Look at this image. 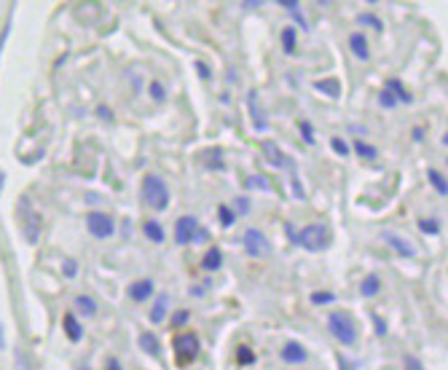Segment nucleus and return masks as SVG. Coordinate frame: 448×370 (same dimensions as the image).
Listing matches in <instances>:
<instances>
[{"label": "nucleus", "instance_id": "23", "mask_svg": "<svg viewBox=\"0 0 448 370\" xmlns=\"http://www.w3.org/2000/svg\"><path fill=\"white\" fill-rule=\"evenodd\" d=\"M143 231H145V236H148L153 244L164 242V228H161V223H156V220H148V223L143 226Z\"/></svg>", "mask_w": 448, "mask_h": 370}, {"label": "nucleus", "instance_id": "36", "mask_svg": "<svg viewBox=\"0 0 448 370\" xmlns=\"http://www.w3.org/2000/svg\"><path fill=\"white\" fill-rule=\"evenodd\" d=\"M331 148L335 151V156H341V158H347L349 156V145L341 140V137H333L331 140Z\"/></svg>", "mask_w": 448, "mask_h": 370}, {"label": "nucleus", "instance_id": "41", "mask_svg": "<svg viewBox=\"0 0 448 370\" xmlns=\"http://www.w3.org/2000/svg\"><path fill=\"white\" fill-rule=\"evenodd\" d=\"M196 72H199V78H202V81H210V78H212V70H210L204 62H196Z\"/></svg>", "mask_w": 448, "mask_h": 370}, {"label": "nucleus", "instance_id": "40", "mask_svg": "<svg viewBox=\"0 0 448 370\" xmlns=\"http://www.w3.org/2000/svg\"><path fill=\"white\" fill-rule=\"evenodd\" d=\"M62 271H65V276H75V274H78V263H75V260H65V263H62Z\"/></svg>", "mask_w": 448, "mask_h": 370}, {"label": "nucleus", "instance_id": "43", "mask_svg": "<svg viewBox=\"0 0 448 370\" xmlns=\"http://www.w3.org/2000/svg\"><path fill=\"white\" fill-rule=\"evenodd\" d=\"M236 210L242 215H250V201H247L245 196H239V199H236Z\"/></svg>", "mask_w": 448, "mask_h": 370}, {"label": "nucleus", "instance_id": "42", "mask_svg": "<svg viewBox=\"0 0 448 370\" xmlns=\"http://www.w3.org/2000/svg\"><path fill=\"white\" fill-rule=\"evenodd\" d=\"M207 239H210V231H207V228H196V236H193V242L204 244Z\"/></svg>", "mask_w": 448, "mask_h": 370}, {"label": "nucleus", "instance_id": "27", "mask_svg": "<svg viewBox=\"0 0 448 370\" xmlns=\"http://www.w3.org/2000/svg\"><path fill=\"white\" fill-rule=\"evenodd\" d=\"M236 362H239L242 368H250V365H255V352H252L250 346H239V349H236Z\"/></svg>", "mask_w": 448, "mask_h": 370}, {"label": "nucleus", "instance_id": "34", "mask_svg": "<svg viewBox=\"0 0 448 370\" xmlns=\"http://www.w3.org/2000/svg\"><path fill=\"white\" fill-rule=\"evenodd\" d=\"M298 132H301V137H304L306 145H314V129H312L309 121H301V124H298Z\"/></svg>", "mask_w": 448, "mask_h": 370}, {"label": "nucleus", "instance_id": "33", "mask_svg": "<svg viewBox=\"0 0 448 370\" xmlns=\"http://www.w3.org/2000/svg\"><path fill=\"white\" fill-rule=\"evenodd\" d=\"M245 188H260V191H271V183L266 180V177H260V174H255V177H247L245 180Z\"/></svg>", "mask_w": 448, "mask_h": 370}, {"label": "nucleus", "instance_id": "19", "mask_svg": "<svg viewBox=\"0 0 448 370\" xmlns=\"http://www.w3.org/2000/svg\"><path fill=\"white\" fill-rule=\"evenodd\" d=\"M384 89L390 91V94H392V97H395V100H400V102H411V100H414V97H411V91H405V86L400 84L397 78H390V81H387V86H384Z\"/></svg>", "mask_w": 448, "mask_h": 370}, {"label": "nucleus", "instance_id": "8", "mask_svg": "<svg viewBox=\"0 0 448 370\" xmlns=\"http://www.w3.org/2000/svg\"><path fill=\"white\" fill-rule=\"evenodd\" d=\"M22 226H25V236L30 244L38 242V234H41V215L27 210V201H22Z\"/></svg>", "mask_w": 448, "mask_h": 370}, {"label": "nucleus", "instance_id": "9", "mask_svg": "<svg viewBox=\"0 0 448 370\" xmlns=\"http://www.w3.org/2000/svg\"><path fill=\"white\" fill-rule=\"evenodd\" d=\"M306 357H309V352L304 349V343L288 341L285 346H282V359H285L288 365H304Z\"/></svg>", "mask_w": 448, "mask_h": 370}, {"label": "nucleus", "instance_id": "24", "mask_svg": "<svg viewBox=\"0 0 448 370\" xmlns=\"http://www.w3.org/2000/svg\"><path fill=\"white\" fill-rule=\"evenodd\" d=\"M282 49H285V54H295V49H298V35H295V30L293 27L282 30Z\"/></svg>", "mask_w": 448, "mask_h": 370}, {"label": "nucleus", "instance_id": "29", "mask_svg": "<svg viewBox=\"0 0 448 370\" xmlns=\"http://www.w3.org/2000/svg\"><path fill=\"white\" fill-rule=\"evenodd\" d=\"M217 215H220V226L223 228H231L233 223H236V212L229 210L226 204H220V207H217Z\"/></svg>", "mask_w": 448, "mask_h": 370}, {"label": "nucleus", "instance_id": "49", "mask_svg": "<svg viewBox=\"0 0 448 370\" xmlns=\"http://www.w3.org/2000/svg\"><path fill=\"white\" fill-rule=\"evenodd\" d=\"M0 191H3V172H0Z\"/></svg>", "mask_w": 448, "mask_h": 370}, {"label": "nucleus", "instance_id": "44", "mask_svg": "<svg viewBox=\"0 0 448 370\" xmlns=\"http://www.w3.org/2000/svg\"><path fill=\"white\" fill-rule=\"evenodd\" d=\"M373 330H376V336H387V322L376 317V325H373Z\"/></svg>", "mask_w": 448, "mask_h": 370}, {"label": "nucleus", "instance_id": "12", "mask_svg": "<svg viewBox=\"0 0 448 370\" xmlns=\"http://www.w3.org/2000/svg\"><path fill=\"white\" fill-rule=\"evenodd\" d=\"M349 49H352V54L357 59H371V46H368V38L362 35V32H352L349 35Z\"/></svg>", "mask_w": 448, "mask_h": 370}, {"label": "nucleus", "instance_id": "28", "mask_svg": "<svg viewBox=\"0 0 448 370\" xmlns=\"http://www.w3.org/2000/svg\"><path fill=\"white\" fill-rule=\"evenodd\" d=\"M290 188H293V196L295 199H306V191L304 185H301V177H298V172H295V167H293V172H290Z\"/></svg>", "mask_w": 448, "mask_h": 370}, {"label": "nucleus", "instance_id": "21", "mask_svg": "<svg viewBox=\"0 0 448 370\" xmlns=\"http://www.w3.org/2000/svg\"><path fill=\"white\" fill-rule=\"evenodd\" d=\"M207 170H212V172H223L226 170V164H223V151L220 148H210V153H207Z\"/></svg>", "mask_w": 448, "mask_h": 370}, {"label": "nucleus", "instance_id": "3", "mask_svg": "<svg viewBox=\"0 0 448 370\" xmlns=\"http://www.w3.org/2000/svg\"><path fill=\"white\" fill-rule=\"evenodd\" d=\"M172 349H174V359H177V365L180 368H186L191 365L199 352H202V343H199V336L196 333H186V336H177L172 341Z\"/></svg>", "mask_w": 448, "mask_h": 370}, {"label": "nucleus", "instance_id": "17", "mask_svg": "<svg viewBox=\"0 0 448 370\" xmlns=\"http://www.w3.org/2000/svg\"><path fill=\"white\" fill-rule=\"evenodd\" d=\"M167 312H169V298H167V295H159V298L153 300V309H151V322H153V325H161Z\"/></svg>", "mask_w": 448, "mask_h": 370}, {"label": "nucleus", "instance_id": "22", "mask_svg": "<svg viewBox=\"0 0 448 370\" xmlns=\"http://www.w3.org/2000/svg\"><path fill=\"white\" fill-rule=\"evenodd\" d=\"M378 290H381V282H378V276H365L360 282V293L365 295V298H373V295H378Z\"/></svg>", "mask_w": 448, "mask_h": 370}, {"label": "nucleus", "instance_id": "1", "mask_svg": "<svg viewBox=\"0 0 448 370\" xmlns=\"http://www.w3.org/2000/svg\"><path fill=\"white\" fill-rule=\"evenodd\" d=\"M143 199L151 210L164 212V210L169 207V188H167V183H164L161 177H156V174H145L143 177Z\"/></svg>", "mask_w": 448, "mask_h": 370}, {"label": "nucleus", "instance_id": "50", "mask_svg": "<svg viewBox=\"0 0 448 370\" xmlns=\"http://www.w3.org/2000/svg\"><path fill=\"white\" fill-rule=\"evenodd\" d=\"M81 370H89V368H81Z\"/></svg>", "mask_w": 448, "mask_h": 370}, {"label": "nucleus", "instance_id": "14", "mask_svg": "<svg viewBox=\"0 0 448 370\" xmlns=\"http://www.w3.org/2000/svg\"><path fill=\"white\" fill-rule=\"evenodd\" d=\"M247 108H250V115H252L255 129L263 132V129H266V115H263V110H260V105H258V91H250V94H247Z\"/></svg>", "mask_w": 448, "mask_h": 370}, {"label": "nucleus", "instance_id": "31", "mask_svg": "<svg viewBox=\"0 0 448 370\" xmlns=\"http://www.w3.org/2000/svg\"><path fill=\"white\" fill-rule=\"evenodd\" d=\"M354 151H357V156H360V158H368V161L378 156L376 148H373V145H368V143H362V140H357V143H354Z\"/></svg>", "mask_w": 448, "mask_h": 370}, {"label": "nucleus", "instance_id": "11", "mask_svg": "<svg viewBox=\"0 0 448 370\" xmlns=\"http://www.w3.org/2000/svg\"><path fill=\"white\" fill-rule=\"evenodd\" d=\"M127 295L132 300H137V303H143L153 295V279H137V282H132L129 290H127Z\"/></svg>", "mask_w": 448, "mask_h": 370}, {"label": "nucleus", "instance_id": "16", "mask_svg": "<svg viewBox=\"0 0 448 370\" xmlns=\"http://www.w3.org/2000/svg\"><path fill=\"white\" fill-rule=\"evenodd\" d=\"M314 89H317L319 94L331 97V100H338V97H341V84H338V78H322V81H314Z\"/></svg>", "mask_w": 448, "mask_h": 370}, {"label": "nucleus", "instance_id": "7", "mask_svg": "<svg viewBox=\"0 0 448 370\" xmlns=\"http://www.w3.org/2000/svg\"><path fill=\"white\" fill-rule=\"evenodd\" d=\"M196 228H199V220H196L193 215L177 217V223H174V242L191 244L193 242V236H196Z\"/></svg>", "mask_w": 448, "mask_h": 370}, {"label": "nucleus", "instance_id": "20", "mask_svg": "<svg viewBox=\"0 0 448 370\" xmlns=\"http://www.w3.org/2000/svg\"><path fill=\"white\" fill-rule=\"evenodd\" d=\"M140 349H143L145 355H151V357H159L161 355L159 338H156L153 333H143V336H140Z\"/></svg>", "mask_w": 448, "mask_h": 370}, {"label": "nucleus", "instance_id": "35", "mask_svg": "<svg viewBox=\"0 0 448 370\" xmlns=\"http://www.w3.org/2000/svg\"><path fill=\"white\" fill-rule=\"evenodd\" d=\"M357 22H362V25H368V27H373V30H384V25H381V19L378 16H373V14H360L357 16Z\"/></svg>", "mask_w": 448, "mask_h": 370}, {"label": "nucleus", "instance_id": "6", "mask_svg": "<svg viewBox=\"0 0 448 370\" xmlns=\"http://www.w3.org/2000/svg\"><path fill=\"white\" fill-rule=\"evenodd\" d=\"M245 250L250 257H266L269 253H271V244H269V239L263 236V231H258V228H250L245 234Z\"/></svg>", "mask_w": 448, "mask_h": 370}, {"label": "nucleus", "instance_id": "5", "mask_svg": "<svg viewBox=\"0 0 448 370\" xmlns=\"http://www.w3.org/2000/svg\"><path fill=\"white\" fill-rule=\"evenodd\" d=\"M87 228L91 236L108 239V236H113V231H116V220H113V215H108V212H89Z\"/></svg>", "mask_w": 448, "mask_h": 370}, {"label": "nucleus", "instance_id": "15", "mask_svg": "<svg viewBox=\"0 0 448 370\" xmlns=\"http://www.w3.org/2000/svg\"><path fill=\"white\" fill-rule=\"evenodd\" d=\"M260 151H263V158H266L271 167H285V164H290L288 156H285L274 143H263L260 145Z\"/></svg>", "mask_w": 448, "mask_h": 370}, {"label": "nucleus", "instance_id": "10", "mask_svg": "<svg viewBox=\"0 0 448 370\" xmlns=\"http://www.w3.org/2000/svg\"><path fill=\"white\" fill-rule=\"evenodd\" d=\"M381 239L390 244L397 255H403V257H414V255H416V250L405 242L403 236H397V234H392V231H384V234H381Z\"/></svg>", "mask_w": 448, "mask_h": 370}, {"label": "nucleus", "instance_id": "13", "mask_svg": "<svg viewBox=\"0 0 448 370\" xmlns=\"http://www.w3.org/2000/svg\"><path fill=\"white\" fill-rule=\"evenodd\" d=\"M62 328H65L68 341L78 343L81 338H84V328H81V322H78V317H75V314H65V319H62Z\"/></svg>", "mask_w": 448, "mask_h": 370}, {"label": "nucleus", "instance_id": "18", "mask_svg": "<svg viewBox=\"0 0 448 370\" xmlns=\"http://www.w3.org/2000/svg\"><path fill=\"white\" fill-rule=\"evenodd\" d=\"M223 266V253L217 250V247H210L207 250V255L202 257V269L204 271H217Z\"/></svg>", "mask_w": 448, "mask_h": 370}, {"label": "nucleus", "instance_id": "30", "mask_svg": "<svg viewBox=\"0 0 448 370\" xmlns=\"http://www.w3.org/2000/svg\"><path fill=\"white\" fill-rule=\"evenodd\" d=\"M148 94H151V100H153V102H164V100H167V89H164V84H161V81H151V86H148Z\"/></svg>", "mask_w": 448, "mask_h": 370}, {"label": "nucleus", "instance_id": "46", "mask_svg": "<svg viewBox=\"0 0 448 370\" xmlns=\"http://www.w3.org/2000/svg\"><path fill=\"white\" fill-rule=\"evenodd\" d=\"M335 359H338V370H354V368H352V362H349L347 357H341V355H338V357H335Z\"/></svg>", "mask_w": 448, "mask_h": 370}, {"label": "nucleus", "instance_id": "26", "mask_svg": "<svg viewBox=\"0 0 448 370\" xmlns=\"http://www.w3.org/2000/svg\"><path fill=\"white\" fill-rule=\"evenodd\" d=\"M427 177H430V183H433V188L440 193V196H446L448 193V183H446V177L440 174L437 170H427Z\"/></svg>", "mask_w": 448, "mask_h": 370}, {"label": "nucleus", "instance_id": "47", "mask_svg": "<svg viewBox=\"0 0 448 370\" xmlns=\"http://www.w3.org/2000/svg\"><path fill=\"white\" fill-rule=\"evenodd\" d=\"M105 370H124V368H121V362H118V359H113V357H110V359L105 362Z\"/></svg>", "mask_w": 448, "mask_h": 370}, {"label": "nucleus", "instance_id": "38", "mask_svg": "<svg viewBox=\"0 0 448 370\" xmlns=\"http://www.w3.org/2000/svg\"><path fill=\"white\" fill-rule=\"evenodd\" d=\"M378 102H381L384 108H395V105H397V100L392 97V94H390V91H387V89H381V91H378Z\"/></svg>", "mask_w": 448, "mask_h": 370}, {"label": "nucleus", "instance_id": "37", "mask_svg": "<svg viewBox=\"0 0 448 370\" xmlns=\"http://www.w3.org/2000/svg\"><path fill=\"white\" fill-rule=\"evenodd\" d=\"M188 309H180V312H174V317H172V322H169V325H172V328H183V325H186V322H188Z\"/></svg>", "mask_w": 448, "mask_h": 370}, {"label": "nucleus", "instance_id": "4", "mask_svg": "<svg viewBox=\"0 0 448 370\" xmlns=\"http://www.w3.org/2000/svg\"><path fill=\"white\" fill-rule=\"evenodd\" d=\"M328 328L331 333L335 336V341H341L344 346H352V343L357 341V330H354V322L349 319V314H331V319H328Z\"/></svg>", "mask_w": 448, "mask_h": 370}, {"label": "nucleus", "instance_id": "48", "mask_svg": "<svg viewBox=\"0 0 448 370\" xmlns=\"http://www.w3.org/2000/svg\"><path fill=\"white\" fill-rule=\"evenodd\" d=\"M97 113H100L102 118H108V121H110V118H113V113H110V110H108V108H100V110H97Z\"/></svg>", "mask_w": 448, "mask_h": 370}, {"label": "nucleus", "instance_id": "45", "mask_svg": "<svg viewBox=\"0 0 448 370\" xmlns=\"http://www.w3.org/2000/svg\"><path fill=\"white\" fill-rule=\"evenodd\" d=\"M411 137H414V143H421V140H424V127H414Z\"/></svg>", "mask_w": 448, "mask_h": 370}, {"label": "nucleus", "instance_id": "2", "mask_svg": "<svg viewBox=\"0 0 448 370\" xmlns=\"http://www.w3.org/2000/svg\"><path fill=\"white\" fill-rule=\"evenodd\" d=\"M295 244H301L309 253H322L328 244H331V231L322 226V223H314V226H306L298 231L295 236Z\"/></svg>", "mask_w": 448, "mask_h": 370}, {"label": "nucleus", "instance_id": "39", "mask_svg": "<svg viewBox=\"0 0 448 370\" xmlns=\"http://www.w3.org/2000/svg\"><path fill=\"white\" fill-rule=\"evenodd\" d=\"M312 300H314L317 306H325V303L335 300V295H333V293H312Z\"/></svg>", "mask_w": 448, "mask_h": 370}, {"label": "nucleus", "instance_id": "32", "mask_svg": "<svg viewBox=\"0 0 448 370\" xmlns=\"http://www.w3.org/2000/svg\"><path fill=\"white\" fill-rule=\"evenodd\" d=\"M419 228L424 231V234H430V236H437V234H440V223H437L435 217H421Z\"/></svg>", "mask_w": 448, "mask_h": 370}, {"label": "nucleus", "instance_id": "25", "mask_svg": "<svg viewBox=\"0 0 448 370\" xmlns=\"http://www.w3.org/2000/svg\"><path fill=\"white\" fill-rule=\"evenodd\" d=\"M75 309H78V314H84V317H94V314H97V303L89 298V295H78V298H75Z\"/></svg>", "mask_w": 448, "mask_h": 370}]
</instances>
